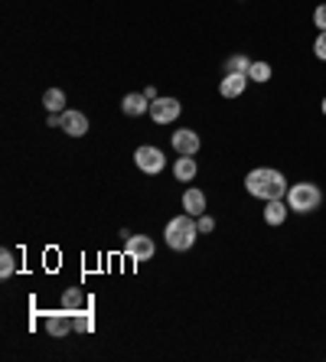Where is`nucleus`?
Instances as JSON below:
<instances>
[{
    "label": "nucleus",
    "mask_w": 326,
    "mask_h": 362,
    "mask_svg": "<svg viewBox=\"0 0 326 362\" xmlns=\"http://www.w3.org/2000/svg\"><path fill=\"white\" fill-rule=\"evenodd\" d=\"M72 329H76V323H72V313H69V310L46 313V333H50V337L62 339V337H69Z\"/></svg>",
    "instance_id": "obj_9"
},
{
    "label": "nucleus",
    "mask_w": 326,
    "mask_h": 362,
    "mask_svg": "<svg viewBox=\"0 0 326 362\" xmlns=\"http://www.w3.org/2000/svg\"><path fill=\"white\" fill-rule=\"evenodd\" d=\"M313 56H317L320 62H326V30L317 36V40H313Z\"/></svg>",
    "instance_id": "obj_22"
},
{
    "label": "nucleus",
    "mask_w": 326,
    "mask_h": 362,
    "mask_svg": "<svg viewBox=\"0 0 326 362\" xmlns=\"http://www.w3.org/2000/svg\"><path fill=\"white\" fill-rule=\"evenodd\" d=\"M85 303H88V300H85V294H82V291H78V287H69L66 294H62V310H69V313L82 310Z\"/></svg>",
    "instance_id": "obj_16"
},
{
    "label": "nucleus",
    "mask_w": 326,
    "mask_h": 362,
    "mask_svg": "<svg viewBox=\"0 0 326 362\" xmlns=\"http://www.w3.org/2000/svg\"><path fill=\"white\" fill-rule=\"evenodd\" d=\"M323 115H326V98H323Z\"/></svg>",
    "instance_id": "obj_25"
},
{
    "label": "nucleus",
    "mask_w": 326,
    "mask_h": 362,
    "mask_svg": "<svg viewBox=\"0 0 326 362\" xmlns=\"http://www.w3.org/2000/svg\"><path fill=\"white\" fill-rule=\"evenodd\" d=\"M287 216H291L287 199H268L264 202V222H268V226H284Z\"/></svg>",
    "instance_id": "obj_12"
},
{
    "label": "nucleus",
    "mask_w": 326,
    "mask_h": 362,
    "mask_svg": "<svg viewBox=\"0 0 326 362\" xmlns=\"http://www.w3.org/2000/svg\"><path fill=\"white\" fill-rule=\"evenodd\" d=\"M13 271H17V258H13V252H10V248H4V252H0V278L7 281Z\"/></svg>",
    "instance_id": "obj_19"
},
{
    "label": "nucleus",
    "mask_w": 326,
    "mask_h": 362,
    "mask_svg": "<svg viewBox=\"0 0 326 362\" xmlns=\"http://www.w3.org/2000/svg\"><path fill=\"white\" fill-rule=\"evenodd\" d=\"M42 108L50 111V115H62L66 111V92L62 88H46L42 92Z\"/></svg>",
    "instance_id": "obj_15"
},
{
    "label": "nucleus",
    "mask_w": 326,
    "mask_h": 362,
    "mask_svg": "<svg viewBox=\"0 0 326 362\" xmlns=\"http://www.w3.org/2000/svg\"><path fill=\"white\" fill-rule=\"evenodd\" d=\"M183 212H190V216H196L199 219L202 212H206V193L202 189H196V186H190L183 193Z\"/></svg>",
    "instance_id": "obj_13"
},
{
    "label": "nucleus",
    "mask_w": 326,
    "mask_h": 362,
    "mask_svg": "<svg viewBox=\"0 0 326 362\" xmlns=\"http://www.w3.org/2000/svg\"><path fill=\"white\" fill-rule=\"evenodd\" d=\"M134 163H137V170H144V173L157 177L160 170L167 167V157H163V151H160V147L144 144V147H137V151H134Z\"/></svg>",
    "instance_id": "obj_4"
},
{
    "label": "nucleus",
    "mask_w": 326,
    "mask_h": 362,
    "mask_svg": "<svg viewBox=\"0 0 326 362\" xmlns=\"http://www.w3.org/2000/svg\"><path fill=\"white\" fill-rule=\"evenodd\" d=\"M144 95H147V98H160V95H157V88H153V85H147V88H144Z\"/></svg>",
    "instance_id": "obj_24"
},
{
    "label": "nucleus",
    "mask_w": 326,
    "mask_h": 362,
    "mask_svg": "<svg viewBox=\"0 0 326 362\" xmlns=\"http://www.w3.org/2000/svg\"><path fill=\"white\" fill-rule=\"evenodd\" d=\"M287 206H291V212H301V216H310V212L320 209V202H323V189H320L317 183H291V189H287Z\"/></svg>",
    "instance_id": "obj_3"
},
{
    "label": "nucleus",
    "mask_w": 326,
    "mask_h": 362,
    "mask_svg": "<svg viewBox=\"0 0 326 362\" xmlns=\"http://www.w3.org/2000/svg\"><path fill=\"white\" fill-rule=\"evenodd\" d=\"M271 76H274L271 62H255V59H251V69H248V78H251V82L264 85V82H271Z\"/></svg>",
    "instance_id": "obj_17"
},
{
    "label": "nucleus",
    "mask_w": 326,
    "mask_h": 362,
    "mask_svg": "<svg viewBox=\"0 0 326 362\" xmlns=\"http://www.w3.org/2000/svg\"><path fill=\"white\" fill-rule=\"evenodd\" d=\"M59 131H66L69 137H85L88 134V118L76 108H66L59 115Z\"/></svg>",
    "instance_id": "obj_8"
},
{
    "label": "nucleus",
    "mask_w": 326,
    "mask_h": 362,
    "mask_svg": "<svg viewBox=\"0 0 326 362\" xmlns=\"http://www.w3.org/2000/svg\"><path fill=\"white\" fill-rule=\"evenodd\" d=\"M248 69H251V59H248V56H242V52H235L232 59L226 62V72H238V76H248Z\"/></svg>",
    "instance_id": "obj_18"
},
{
    "label": "nucleus",
    "mask_w": 326,
    "mask_h": 362,
    "mask_svg": "<svg viewBox=\"0 0 326 362\" xmlns=\"http://www.w3.org/2000/svg\"><path fill=\"white\" fill-rule=\"evenodd\" d=\"M124 255L131 258V262H151L153 255H157V245H153L151 235H131L124 242Z\"/></svg>",
    "instance_id": "obj_5"
},
{
    "label": "nucleus",
    "mask_w": 326,
    "mask_h": 362,
    "mask_svg": "<svg viewBox=\"0 0 326 362\" xmlns=\"http://www.w3.org/2000/svg\"><path fill=\"white\" fill-rule=\"evenodd\" d=\"M163 238H167V245L173 248V252H190L192 245H196V238H199V226H196V216L183 212V216L170 219L167 228H163Z\"/></svg>",
    "instance_id": "obj_2"
},
{
    "label": "nucleus",
    "mask_w": 326,
    "mask_h": 362,
    "mask_svg": "<svg viewBox=\"0 0 326 362\" xmlns=\"http://www.w3.org/2000/svg\"><path fill=\"white\" fill-rule=\"evenodd\" d=\"M251 78L248 76H238V72H226V78L219 82V95L222 98H242L245 88H248Z\"/></svg>",
    "instance_id": "obj_10"
},
{
    "label": "nucleus",
    "mask_w": 326,
    "mask_h": 362,
    "mask_svg": "<svg viewBox=\"0 0 326 362\" xmlns=\"http://www.w3.org/2000/svg\"><path fill=\"white\" fill-rule=\"evenodd\" d=\"M196 226H199V235H209V232H216V219H212L209 212H202L199 219H196Z\"/></svg>",
    "instance_id": "obj_21"
},
{
    "label": "nucleus",
    "mask_w": 326,
    "mask_h": 362,
    "mask_svg": "<svg viewBox=\"0 0 326 362\" xmlns=\"http://www.w3.org/2000/svg\"><path fill=\"white\" fill-rule=\"evenodd\" d=\"M313 26H317L320 33H323V30H326V4H320V7L313 10Z\"/></svg>",
    "instance_id": "obj_23"
},
{
    "label": "nucleus",
    "mask_w": 326,
    "mask_h": 362,
    "mask_svg": "<svg viewBox=\"0 0 326 362\" xmlns=\"http://www.w3.org/2000/svg\"><path fill=\"white\" fill-rule=\"evenodd\" d=\"M180 111H183V105L176 98H153L151 101V118L157 121V124H173V121L180 118Z\"/></svg>",
    "instance_id": "obj_7"
},
{
    "label": "nucleus",
    "mask_w": 326,
    "mask_h": 362,
    "mask_svg": "<svg viewBox=\"0 0 326 362\" xmlns=\"http://www.w3.org/2000/svg\"><path fill=\"white\" fill-rule=\"evenodd\" d=\"M245 189H248V196H255V199H284L287 189H291V183H287V177L281 173V170L274 167H255L245 177Z\"/></svg>",
    "instance_id": "obj_1"
},
{
    "label": "nucleus",
    "mask_w": 326,
    "mask_h": 362,
    "mask_svg": "<svg viewBox=\"0 0 326 362\" xmlns=\"http://www.w3.org/2000/svg\"><path fill=\"white\" fill-rule=\"evenodd\" d=\"M170 144H173V151L180 153V157H196V153H199V147H202L199 134H196L192 127H180V131H173Z\"/></svg>",
    "instance_id": "obj_6"
},
{
    "label": "nucleus",
    "mask_w": 326,
    "mask_h": 362,
    "mask_svg": "<svg viewBox=\"0 0 326 362\" xmlns=\"http://www.w3.org/2000/svg\"><path fill=\"white\" fill-rule=\"evenodd\" d=\"M121 111H124L127 118H141V115H151V98L144 92H131L121 98Z\"/></svg>",
    "instance_id": "obj_11"
},
{
    "label": "nucleus",
    "mask_w": 326,
    "mask_h": 362,
    "mask_svg": "<svg viewBox=\"0 0 326 362\" xmlns=\"http://www.w3.org/2000/svg\"><path fill=\"white\" fill-rule=\"evenodd\" d=\"M72 323H76L78 333H92V329H95V320H92V313H88V310H76V313H72Z\"/></svg>",
    "instance_id": "obj_20"
},
{
    "label": "nucleus",
    "mask_w": 326,
    "mask_h": 362,
    "mask_svg": "<svg viewBox=\"0 0 326 362\" xmlns=\"http://www.w3.org/2000/svg\"><path fill=\"white\" fill-rule=\"evenodd\" d=\"M196 173H199V163H196V157H176L173 177L180 180V183H192V180H196Z\"/></svg>",
    "instance_id": "obj_14"
}]
</instances>
